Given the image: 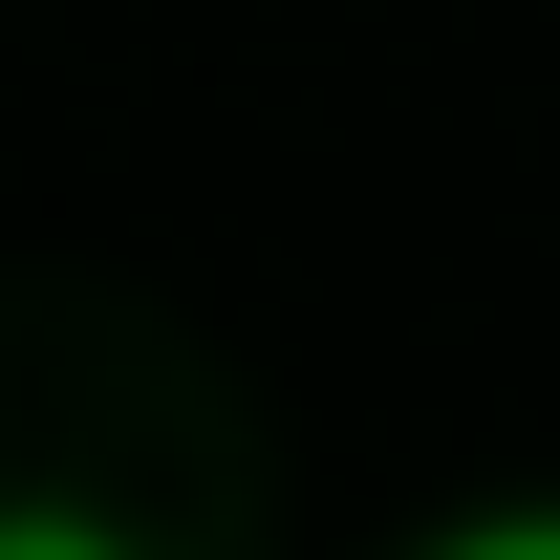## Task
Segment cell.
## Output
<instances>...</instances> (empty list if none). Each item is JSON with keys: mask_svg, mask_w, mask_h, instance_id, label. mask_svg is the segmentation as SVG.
I'll use <instances>...</instances> for the list:
<instances>
[{"mask_svg": "<svg viewBox=\"0 0 560 560\" xmlns=\"http://www.w3.org/2000/svg\"><path fill=\"white\" fill-rule=\"evenodd\" d=\"M0 560H151L108 495H66V475H0Z\"/></svg>", "mask_w": 560, "mask_h": 560, "instance_id": "obj_1", "label": "cell"}, {"mask_svg": "<svg viewBox=\"0 0 560 560\" xmlns=\"http://www.w3.org/2000/svg\"><path fill=\"white\" fill-rule=\"evenodd\" d=\"M410 560H560V495H453Z\"/></svg>", "mask_w": 560, "mask_h": 560, "instance_id": "obj_2", "label": "cell"}]
</instances>
